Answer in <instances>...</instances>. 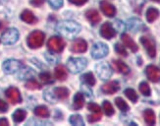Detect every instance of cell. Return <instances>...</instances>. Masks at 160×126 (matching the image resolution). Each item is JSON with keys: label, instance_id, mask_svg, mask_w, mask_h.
<instances>
[{"label": "cell", "instance_id": "cell-1", "mask_svg": "<svg viewBox=\"0 0 160 126\" xmlns=\"http://www.w3.org/2000/svg\"><path fill=\"white\" fill-rule=\"evenodd\" d=\"M57 31L66 38H73L81 31V26L74 21H63L57 25Z\"/></svg>", "mask_w": 160, "mask_h": 126}, {"label": "cell", "instance_id": "cell-2", "mask_svg": "<svg viewBox=\"0 0 160 126\" xmlns=\"http://www.w3.org/2000/svg\"><path fill=\"white\" fill-rule=\"evenodd\" d=\"M88 66V60L83 57H71L67 62L68 70L73 74L82 72Z\"/></svg>", "mask_w": 160, "mask_h": 126}, {"label": "cell", "instance_id": "cell-3", "mask_svg": "<svg viewBox=\"0 0 160 126\" xmlns=\"http://www.w3.org/2000/svg\"><path fill=\"white\" fill-rule=\"evenodd\" d=\"M44 39L45 34L41 31H33L29 34L27 43L29 47L32 48V50H38V48L42 46L44 43Z\"/></svg>", "mask_w": 160, "mask_h": 126}, {"label": "cell", "instance_id": "cell-4", "mask_svg": "<svg viewBox=\"0 0 160 126\" xmlns=\"http://www.w3.org/2000/svg\"><path fill=\"white\" fill-rule=\"evenodd\" d=\"M65 45L66 44L64 39L60 37H51L47 41L48 48L55 53H60L61 51H63Z\"/></svg>", "mask_w": 160, "mask_h": 126}, {"label": "cell", "instance_id": "cell-5", "mask_svg": "<svg viewBox=\"0 0 160 126\" xmlns=\"http://www.w3.org/2000/svg\"><path fill=\"white\" fill-rule=\"evenodd\" d=\"M108 51H109V48L105 44L96 43L92 47V56L94 59H100V58L105 57L108 54Z\"/></svg>", "mask_w": 160, "mask_h": 126}, {"label": "cell", "instance_id": "cell-6", "mask_svg": "<svg viewBox=\"0 0 160 126\" xmlns=\"http://www.w3.org/2000/svg\"><path fill=\"white\" fill-rule=\"evenodd\" d=\"M96 73L101 80H107L112 75V69L106 62H100L95 67Z\"/></svg>", "mask_w": 160, "mask_h": 126}, {"label": "cell", "instance_id": "cell-7", "mask_svg": "<svg viewBox=\"0 0 160 126\" xmlns=\"http://www.w3.org/2000/svg\"><path fill=\"white\" fill-rule=\"evenodd\" d=\"M19 39V32L12 28V29L6 30L1 37V40L4 45H13L15 44Z\"/></svg>", "mask_w": 160, "mask_h": 126}, {"label": "cell", "instance_id": "cell-8", "mask_svg": "<svg viewBox=\"0 0 160 126\" xmlns=\"http://www.w3.org/2000/svg\"><path fill=\"white\" fill-rule=\"evenodd\" d=\"M141 43L144 46L145 50H147V52L149 56L151 58H154L156 56V46H155L154 40L151 38H148V37H142Z\"/></svg>", "mask_w": 160, "mask_h": 126}, {"label": "cell", "instance_id": "cell-9", "mask_svg": "<svg viewBox=\"0 0 160 126\" xmlns=\"http://www.w3.org/2000/svg\"><path fill=\"white\" fill-rule=\"evenodd\" d=\"M2 67L6 74H14L21 69L22 63L15 59H8L3 63Z\"/></svg>", "mask_w": 160, "mask_h": 126}, {"label": "cell", "instance_id": "cell-10", "mask_svg": "<svg viewBox=\"0 0 160 126\" xmlns=\"http://www.w3.org/2000/svg\"><path fill=\"white\" fill-rule=\"evenodd\" d=\"M5 96L12 104H17L22 102V97H21L20 91L15 88V87H10L6 90L5 92Z\"/></svg>", "mask_w": 160, "mask_h": 126}, {"label": "cell", "instance_id": "cell-11", "mask_svg": "<svg viewBox=\"0 0 160 126\" xmlns=\"http://www.w3.org/2000/svg\"><path fill=\"white\" fill-rule=\"evenodd\" d=\"M145 74H147L149 81L153 83L160 82V69L155 65H148L145 69Z\"/></svg>", "mask_w": 160, "mask_h": 126}, {"label": "cell", "instance_id": "cell-12", "mask_svg": "<svg viewBox=\"0 0 160 126\" xmlns=\"http://www.w3.org/2000/svg\"><path fill=\"white\" fill-rule=\"evenodd\" d=\"M100 34L104 39H111L116 36V31L112 27V25H111L109 22H106V23H104L100 28Z\"/></svg>", "mask_w": 160, "mask_h": 126}, {"label": "cell", "instance_id": "cell-13", "mask_svg": "<svg viewBox=\"0 0 160 126\" xmlns=\"http://www.w3.org/2000/svg\"><path fill=\"white\" fill-rule=\"evenodd\" d=\"M88 50V44L85 39H75L72 45H71V50L73 52L76 53H82V52H86Z\"/></svg>", "mask_w": 160, "mask_h": 126}, {"label": "cell", "instance_id": "cell-14", "mask_svg": "<svg viewBox=\"0 0 160 126\" xmlns=\"http://www.w3.org/2000/svg\"><path fill=\"white\" fill-rule=\"evenodd\" d=\"M102 92L106 95H113L120 90V85L117 81H111L104 84L101 88Z\"/></svg>", "mask_w": 160, "mask_h": 126}, {"label": "cell", "instance_id": "cell-15", "mask_svg": "<svg viewBox=\"0 0 160 126\" xmlns=\"http://www.w3.org/2000/svg\"><path fill=\"white\" fill-rule=\"evenodd\" d=\"M100 9L106 17L112 18L115 16V14H116V8L114 7V5L110 4L107 1H101L100 2Z\"/></svg>", "mask_w": 160, "mask_h": 126}, {"label": "cell", "instance_id": "cell-16", "mask_svg": "<svg viewBox=\"0 0 160 126\" xmlns=\"http://www.w3.org/2000/svg\"><path fill=\"white\" fill-rule=\"evenodd\" d=\"M121 39H122V43L124 44L125 46H127L128 48L133 51V52H137L138 50V46L137 45V44L133 40L129 34H123L121 36Z\"/></svg>", "mask_w": 160, "mask_h": 126}, {"label": "cell", "instance_id": "cell-17", "mask_svg": "<svg viewBox=\"0 0 160 126\" xmlns=\"http://www.w3.org/2000/svg\"><path fill=\"white\" fill-rule=\"evenodd\" d=\"M86 17L90 22V24H92V25L98 24L100 22V20H101V17L99 15V13L97 12L96 10H94V9L87 11L86 12Z\"/></svg>", "mask_w": 160, "mask_h": 126}, {"label": "cell", "instance_id": "cell-18", "mask_svg": "<svg viewBox=\"0 0 160 126\" xmlns=\"http://www.w3.org/2000/svg\"><path fill=\"white\" fill-rule=\"evenodd\" d=\"M21 20L31 25L36 24L38 22V19L33 15V13L30 10H25L22 12V14H21Z\"/></svg>", "mask_w": 160, "mask_h": 126}, {"label": "cell", "instance_id": "cell-19", "mask_svg": "<svg viewBox=\"0 0 160 126\" xmlns=\"http://www.w3.org/2000/svg\"><path fill=\"white\" fill-rule=\"evenodd\" d=\"M113 66L114 68L117 70L118 72L121 73V74H128L130 72V68L127 64H125V63L121 60H113Z\"/></svg>", "mask_w": 160, "mask_h": 126}, {"label": "cell", "instance_id": "cell-20", "mask_svg": "<svg viewBox=\"0 0 160 126\" xmlns=\"http://www.w3.org/2000/svg\"><path fill=\"white\" fill-rule=\"evenodd\" d=\"M55 78L59 81H65L67 78V69L63 66V65H58L55 68Z\"/></svg>", "mask_w": 160, "mask_h": 126}, {"label": "cell", "instance_id": "cell-21", "mask_svg": "<svg viewBox=\"0 0 160 126\" xmlns=\"http://www.w3.org/2000/svg\"><path fill=\"white\" fill-rule=\"evenodd\" d=\"M143 118L144 121L148 125H154L156 118H155V113L152 109H145L143 111Z\"/></svg>", "mask_w": 160, "mask_h": 126}, {"label": "cell", "instance_id": "cell-22", "mask_svg": "<svg viewBox=\"0 0 160 126\" xmlns=\"http://www.w3.org/2000/svg\"><path fill=\"white\" fill-rule=\"evenodd\" d=\"M83 106H85V97H83L82 93H77L74 97V104H73L74 109L79 110Z\"/></svg>", "mask_w": 160, "mask_h": 126}, {"label": "cell", "instance_id": "cell-23", "mask_svg": "<svg viewBox=\"0 0 160 126\" xmlns=\"http://www.w3.org/2000/svg\"><path fill=\"white\" fill-rule=\"evenodd\" d=\"M26 116H27V111L24 109H17L15 113H13L12 117H13V120L15 123H21L23 122L26 119Z\"/></svg>", "mask_w": 160, "mask_h": 126}, {"label": "cell", "instance_id": "cell-24", "mask_svg": "<svg viewBox=\"0 0 160 126\" xmlns=\"http://www.w3.org/2000/svg\"><path fill=\"white\" fill-rule=\"evenodd\" d=\"M159 17V11L154 7H149L147 11V20L148 23H152Z\"/></svg>", "mask_w": 160, "mask_h": 126}, {"label": "cell", "instance_id": "cell-25", "mask_svg": "<svg viewBox=\"0 0 160 126\" xmlns=\"http://www.w3.org/2000/svg\"><path fill=\"white\" fill-rule=\"evenodd\" d=\"M34 114L38 117H41V118H47L48 116L50 115V113H49V109H48L46 107L44 106H39L38 108H34Z\"/></svg>", "mask_w": 160, "mask_h": 126}, {"label": "cell", "instance_id": "cell-26", "mask_svg": "<svg viewBox=\"0 0 160 126\" xmlns=\"http://www.w3.org/2000/svg\"><path fill=\"white\" fill-rule=\"evenodd\" d=\"M54 95L56 97L60 100H66L69 97V91L66 88L63 87H59V88H55L54 89Z\"/></svg>", "mask_w": 160, "mask_h": 126}, {"label": "cell", "instance_id": "cell-27", "mask_svg": "<svg viewBox=\"0 0 160 126\" xmlns=\"http://www.w3.org/2000/svg\"><path fill=\"white\" fill-rule=\"evenodd\" d=\"M82 81L83 83H85V84H87L88 86H90V87L94 86V85H95V83H96L93 74H92V73H90V72L83 74V75L82 76Z\"/></svg>", "mask_w": 160, "mask_h": 126}, {"label": "cell", "instance_id": "cell-28", "mask_svg": "<svg viewBox=\"0 0 160 126\" xmlns=\"http://www.w3.org/2000/svg\"><path fill=\"white\" fill-rule=\"evenodd\" d=\"M129 28L134 32L140 31L141 28H143V24L141 20L138 19H131L129 21Z\"/></svg>", "mask_w": 160, "mask_h": 126}, {"label": "cell", "instance_id": "cell-29", "mask_svg": "<svg viewBox=\"0 0 160 126\" xmlns=\"http://www.w3.org/2000/svg\"><path fill=\"white\" fill-rule=\"evenodd\" d=\"M115 103H116V106L118 107V108H119L121 111H123V113H126V111L129 110V106H128V103L125 102L122 97H116L115 99Z\"/></svg>", "mask_w": 160, "mask_h": 126}, {"label": "cell", "instance_id": "cell-30", "mask_svg": "<svg viewBox=\"0 0 160 126\" xmlns=\"http://www.w3.org/2000/svg\"><path fill=\"white\" fill-rule=\"evenodd\" d=\"M124 93L131 102H133L134 103L138 102V94L136 93V91L134 89H126Z\"/></svg>", "mask_w": 160, "mask_h": 126}, {"label": "cell", "instance_id": "cell-31", "mask_svg": "<svg viewBox=\"0 0 160 126\" xmlns=\"http://www.w3.org/2000/svg\"><path fill=\"white\" fill-rule=\"evenodd\" d=\"M102 108H103V110H104V113H105V114L108 115V116L113 115L114 113H115V110H114V108L112 107V104H111L110 102H108V101H104L103 102Z\"/></svg>", "mask_w": 160, "mask_h": 126}, {"label": "cell", "instance_id": "cell-32", "mask_svg": "<svg viewBox=\"0 0 160 126\" xmlns=\"http://www.w3.org/2000/svg\"><path fill=\"white\" fill-rule=\"evenodd\" d=\"M140 92L143 95V96H150V93H151V90H150V87L149 85L147 83V82H142L140 84Z\"/></svg>", "mask_w": 160, "mask_h": 126}, {"label": "cell", "instance_id": "cell-33", "mask_svg": "<svg viewBox=\"0 0 160 126\" xmlns=\"http://www.w3.org/2000/svg\"><path fill=\"white\" fill-rule=\"evenodd\" d=\"M70 123L72 125H79V126L85 125V122H83V119L81 115H72L70 117Z\"/></svg>", "mask_w": 160, "mask_h": 126}, {"label": "cell", "instance_id": "cell-34", "mask_svg": "<svg viewBox=\"0 0 160 126\" xmlns=\"http://www.w3.org/2000/svg\"><path fill=\"white\" fill-rule=\"evenodd\" d=\"M26 88L29 90H39L41 89V85L36 80H29L26 83Z\"/></svg>", "mask_w": 160, "mask_h": 126}, {"label": "cell", "instance_id": "cell-35", "mask_svg": "<svg viewBox=\"0 0 160 126\" xmlns=\"http://www.w3.org/2000/svg\"><path fill=\"white\" fill-rule=\"evenodd\" d=\"M39 79L42 81L44 84H51V83H53V80L51 78V75L49 73H47V72L39 74Z\"/></svg>", "mask_w": 160, "mask_h": 126}, {"label": "cell", "instance_id": "cell-36", "mask_svg": "<svg viewBox=\"0 0 160 126\" xmlns=\"http://www.w3.org/2000/svg\"><path fill=\"white\" fill-rule=\"evenodd\" d=\"M114 48H115V51H116L118 54L123 55V56H127V55H128L126 48H125L123 45H121L120 44H116L115 46H114Z\"/></svg>", "mask_w": 160, "mask_h": 126}, {"label": "cell", "instance_id": "cell-37", "mask_svg": "<svg viewBox=\"0 0 160 126\" xmlns=\"http://www.w3.org/2000/svg\"><path fill=\"white\" fill-rule=\"evenodd\" d=\"M53 9H59L63 5V0H47Z\"/></svg>", "mask_w": 160, "mask_h": 126}, {"label": "cell", "instance_id": "cell-38", "mask_svg": "<svg viewBox=\"0 0 160 126\" xmlns=\"http://www.w3.org/2000/svg\"><path fill=\"white\" fill-rule=\"evenodd\" d=\"M101 119V113H94L92 115H88V120L89 123H93L96 121H99Z\"/></svg>", "mask_w": 160, "mask_h": 126}, {"label": "cell", "instance_id": "cell-39", "mask_svg": "<svg viewBox=\"0 0 160 126\" xmlns=\"http://www.w3.org/2000/svg\"><path fill=\"white\" fill-rule=\"evenodd\" d=\"M88 109L92 111V113H101V109H100V107L98 106V104L96 103H93V102H90L88 103Z\"/></svg>", "mask_w": 160, "mask_h": 126}, {"label": "cell", "instance_id": "cell-40", "mask_svg": "<svg viewBox=\"0 0 160 126\" xmlns=\"http://www.w3.org/2000/svg\"><path fill=\"white\" fill-rule=\"evenodd\" d=\"M8 110V103L3 100H0V113H6Z\"/></svg>", "mask_w": 160, "mask_h": 126}, {"label": "cell", "instance_id": "cell-41", "mask_svg": "<svg viewBox=\"0 0 160 126\" xmlns=\"http://www.w3.org/2000/svg\"><path fill=\"white\" fill-rule=\"evenodd\" d=\"M72 4L77 5V6H82L83 4H86L88 2V0H69Z\"/></svg>", "mask_w": 160, "mask_h": 126}, {"label": "cell", "instance_id": "cell-42", "mask_svg": "<svg viewBox=\"0 0 160 126\" xmlns=\"http://www.w3.org/2000/svg\"><path fill=\"white\" fill-rule=\"evenodd\" d=\"M43 3H44V0H32V1H31V4L32 5L37 6V7L41 6Z\"/></svg>", "mask_w": 160, "mask_h": 126}, {"label": "cell", "instance_id": "cell-43", "mask_svg": "<svg viewBox=\"0 0 160 126\" xmlns=\"http://www.w3.org/2000/svg\"><path fill=\"white\" fill-rule=\"evenodd\" d=\"M9 122L6 118H0V126H8Z\"/></svg>", "mask_w": 160, "mask_h": 126}, {"label": "cell", "instance_id": "cell-44", "mask_svg": "<svg viewBox=\"0 0 160 126\" xmlns=\"http://www.w3.org/2000/svg\"><path fill=\"white\" fill-rule=\"evenodd\" d=\"M151 1H154V2H160V0H151Z\"/></svg>", "mask_w": 160, "mask_h": 126}, {"label": "cell", "instance_id": "cell-45", "mask_svg": "<svg viewBox=\"0 0 160 126\" xmlns=\"http://www.w3.org/2000/svg\"><path fill=\"white\" fill-rule=\"evenodd\" d=\"M2 1H3V0H0V3H1V2H2Z\"/></svg>", "mask_w": 160, "mask_h": 126}, {"label": "cell", "instance_id": "cell-46", "mask_svg": "<svg viewBox=\"0 0 160 126\" xmlns=\"http://www.w3.org/2000/svg\"><path fill=\"white\" fill-rule=\"evenodd\" d=\"M0 24H1V23H0Z\"/></svg>", "mask_w": 160, "mask_h": 126}]
</instances>
